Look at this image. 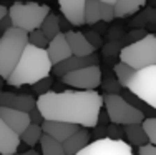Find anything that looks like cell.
<instances>
[{
    "instance_id": "cell-21",
    "label": "cell",
    "mask_w": 156,
    "mask_h": 155,
    "mask_svg": "<svg viewBox=\"0 0 156 155\" xmlns=\"http://www.w3.org/2000/svg\"><path fill=\"white\" fill-rule=\"evenodd\" d=\"M121 95H123V98L129 103V105H133L135 109H138L140 112L143 113L144 119H148V117H156V110L153 109V107H150L146 102L143 100V98H140L138 95H135L131 90L125 88V90L121 92Z\"/></svg>"
},
{
    "instance_id": "cell-34",
    "label": "cell",
    "mask_w": 156,
    "mask_h": 155,
    "mask_svg": "<svg viewBox=\"0 0 156 155\" xmlns=\"http://www.w3.org/2000/svg\"><path fill=\"white\" fill-rule=\"evenodd\" d=\"M144 35H146V32H144L143 28H136V30H131L126 37H123V40H128L129 43H133V42H138V40H141ZM129 43H128V45H129Z\"/></svg>"
},
{
    "instance_id": "cell-9",
    "label": "cell",
    "mask_w": 156,
    "mask_h": 155,
    "mask_svg": "<svg viewBox=\"0 0 156 155\" xmlns=\"http://www.w3.org/2000/svg\"><path fill=\"white\" fill-rule=\"evenodd\" d=\"M75 155H135L133 149L125 140H111L108 137L96 138Z\"/></svg>"
},
{
    "instance_id": "cell-39",
    "label": "cell",
    "mask_w": 156,
    "mask_h": 155,
    "mask_svg": "<svg viewBox=\"0 0 156 155\" xmlns=\"http://www.w3.org/2000/svg\"><path fill=\"white\" fill-rule=\"evenodd\" d=\"M121 30L118 27H113L110 30V34H108V39H110V42H115V40H118V39H121Z\"/></svg>"
},
{
    "instance_id": "cell-35",
    "label": "cell",
    "mask_w": 156,
    "mask_h": 155,
    "mask_svg": "<svg viewBox=\"0 0 156 155\" xmlns=\"http://www.w3.org/2000/svg\"><path fill=\"white\" fill-rule=\"evenodd\" d=\"M85 37H87V40L95 47V50H96V49H100V47L103 45V43H101V37L96 34V32H93V30L87 32V34H85Z\"/></svg>"
},
{
    "instance_id": "cell-10",
    "label": "cell",
    "mask_w": 156,
    "mask_h": 155,
    "mask_svg": "<svg viewBox=\"0 0 156 155\" xmlns=\"http://www.w3.org/2000/svg\"><path fill=\"white\" fill-rule=\"evenodd\" d=\"M100 57L95 54L91 55H83V57H78V55H70L68 58H65L60 64L53 65L51 67V73L57 77H63L70 72H75L78 68H83V67H90V65H98Z\"/></svg>"
},
{
    "instance_id": "cell-6",
    "label": "cell",
    "mask_w": 156,
    "mask_h": 155,
    "mask_svg": "<svg viewBox=\"0 0 156 155\" xmlns=\"http://www.w3.org/2000/svg\"><path fill=\"white\" fill-rule=\"evenodd\" d=\"M103 105L110 117L111 124L129 125V124H143L144 115L138 109L129 105L121 94H106L103 97Z\"/></svg>"
},
{
    "instance_id": "cell-32",
    "label": "cell",
    "mask_w": 156,
    "mask_h": 155,
    "mask_svg": "<svg viewBox=\"0 0 156 155\" xmlns=\"http://www.w3.org/2000/svg\"><path fill=\"white\" fill-rule=\"evenodd\" d=\"M101 87L106 94H121V88H123L118 79H106L105 82H101Z\"/></svg>"
},
{
    "instance_id": "cell-37",
    "label": "cell",
    "mask_w": 156,
    "mask_h": 155,
    "mask_svg": "<svg viewBox=\"0 0 156 155\" xmlns=\"http://www.w3.org/2000/svg\"><path fill=\"white\" fill-rule=\"evenodd\" d=\"M138 155H156V145H153V143H146V145L140 147Z\"/></svg>"
},
{
    "instance_id": "cell-28",
    "label": "cell",
    "mask_w": 156,
    "mask_h": 155,
    "mask_svg": "<svg viewBox=\"0 0 156 155\" xmlns=\"http://www.w3.org/2000/svg\"><path fill=\"white\" fill-rule=\"evenodd\" d=\"M143 128L148 135L150 143L156 145V117H148V119H144L143 120Z\"/></svg>"
},
{
    "instance_id": "cell-31",
    "label": "cell",
    "mask_w": 156,
    "mask_h": 155,
    "mask_svg": "<svg viewBox=\"0 0 156 155\" xmlns=\"http://www.w3.org/2000/svg\"><path fill=\"white\" fill-rule=\"evenodd\" d=\"M106 137L111 138V140H123L125 128H121V125H118V124L106 125Z\"/></svg>"
},
{
    "instance_id": "cell-16",
    "label": "cell",
    "mask_w": 156,
    "mask_h": 155,
    "mask_svg": "<svg viewBox=\"0 0 156 155\" xmlns=\"http://www.w3.org/2000/svg\"><path fill=\"white\" fill-rule=\"evenodd\" d=\"M20 147V135L13 132L0 117V155H12Z\"/></svg>"
},
{
    "instance_id": "cell-15",
    "label": "cell",
    "mask_w": 156,
    "mask_h": 155,
    "mask_svg": "<svg viewBox=\"0 0 156 155\" xmlns=\"http://www.w3.org/2000/svg\"><path fill=\"white\" fill-rule=\"evenodd\" d=\"M47 54L48 57H50V62H51V67L57 64H60L63 62L65 58H68L72 54V50H70V45L68 42H66V37L63 32H60L57 37H53V39L48 42V47H47Z\"/></svg>"
},
{
    "instance_id": "cell-42",
    "label": "cell",
    "mask_w": 156,
    "mask_h": 155,
    "mask_svg": "<svg viewBox=\"0 0 156 155\" xmlns=\"http://www.w3.org/2000/svg\"><path fill=\"white\" fill-rule=\"evenodd\" d=\"M7 82V80L5 79H2V77H0V90H2V88H3V83H5Z\"/></svg>"
},
{
    "instance_id": "cell-4",
    "label": "cell",
    "mask_w": 156,
    "mask_h": 155,
    "mask_svg": "<svg viewBox=\"0 0 156 155\" xmlns=\"http://www.w3.org/2000/svg\"><path fill=\"white\" fill-rule=\"evenodd\" d=\"M120 60L128 64L135 70L156 65V37L154 34H146L141 40L125 45L120 52Z\"/></svg>"
},
{
    "instance_id": "cell-33",
    "label": "cell",
    "mask_w": 156,
    "mask_h": 155,
    "mask_svg": "<svg viewBox=\"0 0 156 155\" xmlns=\"http://www.w3.org/2000/svg\"><path fill=\"white\" fill-rule=\"evenodd\" d=\"M118 40H115V42H108L105 47H103V55H106V57H115V55H120V45H118Z\"/></svg>"
},
{
    "instance_id": "cell-30",
    "label": "cell",
    "mask_w": 156,
    "mask_h": 155,
    "mask_svg": "<svg viewBox=\"0 0 156 155\" xmlns=\"http://www.w3.org/2000/svg\"><path fill=\"white\" fill-rule=\"evenodd\" d=\"M51 83H53V80H51L50 77H45V79H42V80H38V82L33 83V85H32V90L35 92V94H38V97H40V95L50 92Z\"/></svg>"
},
{
    "instance_id": "cell-14",
    "label": "cell",
    "mask_w": 156,
    "mask_h": 155,
    "mask_svg": "<svg viewBox=\"0 0 156 155\" xmlns=\"http://www.w3.org/2000/svg\"><path fill=\"white\" fill-rule=\"evenodd\" d=\"M80 128H81L80 125L68 124V122H58V120H43V124H42L43 134L57 138L58 142H65L70 135H73Z\"/></svg>"
},
{
    "instance_id": "cell-27",
    "label": "cell",
    "mask_w": 156,
    "mask_h": 155,
    "mask_svg": "<svg viewBox=\"0 0 156 155\" xmlns=\"http://www.w3.org/2000/svg\"><path fill=\"white\" fill-rule=\"evenodd\" d=\"M48 42H50V40L47 39L45 34H43L40 28L28 32V43H32V45L38 47V49H47V47H48Z\"/></svg>"
},
{
    "instance_id": "cell-29",
    "label": "cell",
    "mask_w": 156,
    "mask_h": 155,
    "mask_svg": "<svg viewBox=\"0 0 156 155\" xmlns=\"http://www.w3.org/2000/svg\"><path fill=\"white\" fill-rule=\"evenodd\" d=\"M100 17H101V22H105V24H108V22H111L113 18H116L113 3L101 2V5H100Z\"/></svg>"
},
{
    "instance_id": "cell-18",
    "label": "cell",
    "mask_w": 156,
    "mask_h": 155,
    "mask_svg": "<svg viewBox=\"0 0 156 155\" xmlns=\"http://www.w3.org/2000/svg\"><path fill=\"white\" fill-rule=\"evenodd\" d=\"M90 138H91V135H90V132H88V128H80V130H76L75 134L70 135L65 142H62L65 155L78 153L81 149H85V147L90 143Z\"/></svg>"
},
{
    "instance_id": "cell-12",
    "label": "cell",
    "mask_w": 156,
    "mask_h": 155,
    "mask_svg": "<svg viewBox=\"0 0 156 155\" xmlns=\"http://www.w3.org/2000/svg\"><path fill=\"white\" fill-rule=\"evenodd\" d=\"M62 15L72 25H85V2L87 0H57Z\"/></svg>"
},
{
    "instance_id": "cell-23",
    "label": "cell",
    "mask_w": 156,
    "mask_h": 155,
    "mask_svg": "<svg viewBox=\"0 0 156 155\" xmlns=\"http://www.w3.org/2000/svg\"><path fill=\"white\" fill-rule=\"evenodd\" d=\"M40 30L45 34V37L48 40H51L53 37H57L62 32L60 28V17L55 15V13H48L43 20V24L40 25Z\"/></svg>"
},
{
    "instance_id": "cell-20",
    "label": "cell",
    "mask_w": 156,
    "mask_h": 155,
    "mask_svg": "<svg viewBox=\"0 0 156 155\" xmlns=\"http://www.w3.org/2000/svg\"><path fill=\"white\" fill-rule=\"evenodd\" d=\"M148 0H116L115 3V15L118 18L129 17L133 13H136L141 7L146 5Z\"/></svg>"
},
{
    "instance_id": "cell-43",
    "label": "cell",
    "mask_w": 156,
    "mask_h": 155,
    "mask_svg": "<svg viewBox=\"0 0 156 155\" xmlns=\"http://www.w3.org/2000/svg\"><path fill=\"white\" fill-rule=\"evenodd\" d=\"M101 2H106V3H113V5H115V3H116V0H101Z\"/></svg>"
},
{
    "instance_id": "cell-36",
    "label": "cell",
    "mask_w": 156,
    "mask_h": 155,
    "mask_svg": "<svg viewBox=\"0 0 156 155\" xmlns=\"http://www.w3.org/2000/svg\"><path fill=\"white\" fill-rule=\"evenodd\" d=\"M28 115H30V122H32V124H38V125H42V124H43V120H45V119H43V115L40 113V110L37 109V107H35L33 110H30V112H28Z\"/></svg>"
},
{
    "instance_id": "cell-7",
    "label": "cell",
    "mask_w": 156,
    "mask_h": 155,
    "mask_svg": "<svg viewBox=\"0 0 156 155\" xmlns=\"http://www.w3.org/2000/svg\"><path fill=\"white\" fill-rule=\"evenodd\" d=\"M126 88L156 110V65L136 70Z\"/></svg>"
},
{
    "instance_id": "cell-40",
    "label": "cell",
    "mask_w": 156,
    "mask_h": 155,
    "mask_svg": "<svg viewBox=\"0 0 156 155\" xmlns=\"http://www.w3.org/2000/svg\"><path fill=\"white\" fill-rule=\"evenodd\" d=\"M12 155H42V153H38L37 150H33V149H30V150H27V152H20V153H12Z\"/></svg>"
},
{
    "instance_id": "cell-11",
    "label": "cell",
    "mask_w": 156,
    "mask_h": 155,
    "mask_svg": "<svg viewBox=\"0 0 156 155\" xmlns=\"http://www.w3.org/2000/svg\"><path fill=\"white\" fill-rule=\"evenodd\" d=\"M0 107L22 110V112H30V110H33L37 107V100L32 97V95L13 94V92L0 90Z\"/></svg>"
},
{
    "instance_id": "cell-44",
    "label": "cell",
    "mask_w": 156,
    "mask_h": 155,
    "mask_svg": "<svg viewBox=\"0 0 156 155\" xmlns=\"http://www.w3.org/2000/svg\"><path fill=\"white\" fill-rule=\"evenodd\" d=\"M154 37H156V34H154Z\"/></svg>"
},
{
    "instance_id": "cell-13",
    "label": "cell",
    "mask_w": 156,
    "mask_h": 155,
    "mask_svg": "<svg viewBox=\"0 0 156 155\" xmlns=\"http://www.w3.org/2000/svg\"><path fill=\"white\" fill-rule=\"evenodd\" d=\"M0 117L18 135L23 134L25 128L32 124L28 112H22V110H15V109H7V107H0Z\"/></svg>"
},
{
    "instance_id": "cell-25",
    "label": "cell",
    "mask_w": 156,
    "mask_h": 155,
    "mask_svg": "<svg viewBox=\"0 0 156 155\" xmlns=\"http://www.w3.org/2000/svg\"><path fill=\"white\" fill-rule=\"evenodd\" d=\"M135 72L136 70L133 68V67H129L128 64H125V62H118L116 65H115V75H116V79H118V82L121 83V87L126 88L128 87V83L131 82V79H133V75H135Z\"/></svg>"
},
{
    "instance_id": "cell-19",
    "label": "cell",
    "mask_w": 156,
    "mask_h": 155,
    "mask_svg": "<svg viewBox=\"0 0 156 155\" xmlns=\"http://www.w3.org/2000/svg\"><path fill=\"white\" fill-rule=\"evenodd\" d=\"M125 137L128 140V143L131 147H143L146 143H150L148 135L143 128V124H129L125 125Z\"/></svg>"
},
{
    "instance_id": "cell-22",
    "label": "cell",
    "mask_w": 156,
    "mask_h": 155,
    "mask_svg": "<svg viewBox=\"0 0 156 155\" xmlns=\"http://www.w3.org/2000/svg\"><path fill=\"white\" fill-rule=\"evenodd\" d=\"M38 143H40V149H42V155H65L63 143L47 134L42 135Z\"/></svg>"
},
{
    "instance_id": "cell-8",
    "label": "cell",
    "mask_w": 156,
    "mask_h": 155,
    "mask_svg": "<svg viewBox=\"0 0 156 155\" xmlns=\"http://www.w3.org/2000/svg\"><path fill=\"white\" fill-rule=\"evenodd\" d=\"M62 82L78 90H95L101 85V70L98 65L78 68L62 77Z\"/></svg>"
},
{
    "instance_id": "cell-24",
    "label": "cell",
    "mask_w": 156,
    "mask_h": 155,
    "mask_svg": "<svg viewBox=\"0 0 156 155\" xmlns=\"http://www.w3.org/2000/svg\"><path fill=\"white\" fill-rule=\"evenodd\" d=\"M100 5H101V0H87L85 2V24L87 25H95L101 22Z\"/></svg>"
},
{
    "instance_id": "cell-17",
    "label": "cell",
    "mask_w": 156,
    "mask_h": 155,
    "mask_svg": "<svg viewBox=\"0 0 156 155\" xmlns=\"http://www.w3.org/2000/svg\"><path fill=\"white\" fill-rule=\"evenodd\" d=\"M63 34H65V37H66V42H68L70 50H72L73 55L83 57V55L95 54V47L87 40L85 34H81V32H75V30H68V32H63Z\"/></svg>"
},
{
    "instance_id": "cell-3",
    "label": "cell",
    "mask_w": 156,
    "mask_h": 155,
    "mask_svg": "<svg viewBox=\"0 0 156 155\" xmlns=\"http://www.w3.org/2000/svg\"><path fill=\"white\" fill-rule=\"evenodd\" d=\"M28 45V32L12 27L0 37V77L9 79L17 67L25 47Z\"/></svg>"
},
{
    "instance_id": "cell-2",
    "label": "cell",
    "mask_w": 156,
    "mask_h": 155,
    "mask_svg": "<svg viewBox=\"0 0 156 155\" xmlns=\"http://www.w3.org/2000/svg\"><path fill=\"white\" fill-rule=\"evenodd\" d=\"M50 72L51 62L47 54V49H38V47L28 43L18 60L17 67L7 79V83L12 87L33 85L35 82L48 77Z\"/></svg>"
},
{
    "instance_id": "cell-26",
    "label": "cell",
    "mask_w": 156,
    "mask_h": 155,
    "mask_svg": "<svg viewBox=\"0 0 156 155\" xmlns=\"http://www.w3.org/2000/svg\"><path fill=\"white\" fill-rule=\"evenodd\" d=\"M42 135H43L42 125H38V124H30L27 128H25L23 134L20 135V138L23 140V142L27 143L28 147H33V145H37V143L40 142Z\"/></svg>"
},
{
    "instance_id": "cell-1",
    "label": "cell",
    "mask_w": 156,
    "mask_h": 155,
    "mask_svg": "<svg viewBox=\"0 0 156 155\" xmlns=\"http://www.w3.org/2000/svg\"><path fill=\"white\" fill-rule=\"evenodd\" d=\"M37 109L45 120H58L93 128L103 109V97L96 90L47 92L37 98Z\"/></svg>"
},
{
    "instance_id": "cell-5",
    "label": "cell",
    "mask_w": 156,
    "mask_h": 155,
    "mask_svg": "<svg viewBox=\"0 0 156 155\" xmlns=\"http://www.w3.org/2000/svg\"><path fill=\"white\" fill-rule=\"evenodd\" d=\"M50 13V7L48 5H40L35 2L28 3H13L9 9V15L12 18L13 27L22 28L25 32H32L40 28V25L43 24L45 17Z\"/></svg>"
},
{
    "instance_id": "cell-38",
    "label": "cell",
    "mask_w": 156,
    "mask_h": 155,
    "mask_svg": "<svg viewBox=\"0 0 156 155\" xmlns=\"http://www.w3.org/2000/svg\"><path fill=\"white\" fill-rule=\"evenodd\" d=\"M13 27V24H12V18H10V15L9 13H7L5 17L2 18V20H0V30H9V28H12Z\"/></svg>"
},
{
    "instance_id": "cell-41",
    "label": "cell",
    "mask_w": 156,
    "mask_h": 155,
    "mask_svg": "<svg viewBox=\"0 0 156 155\" xmlns=\"http://www.w3.org/2000/svg\"><path fill=\"white\" fill-rule=\"evenodd\" d=\"M7 13H9V9H7L5 5H0V20H2V18L5 17Z\"/></svg>"
}]
</instances>
